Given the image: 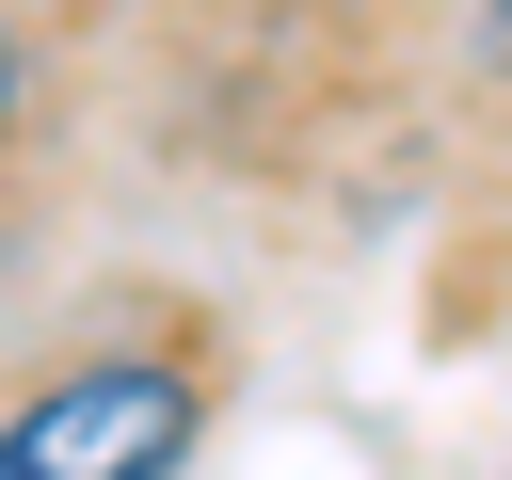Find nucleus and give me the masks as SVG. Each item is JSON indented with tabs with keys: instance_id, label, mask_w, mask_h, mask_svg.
<instances>
[{
	"instance_id": "f257e3e1",
	"label": "nucleus",
	"mask_w": 512,
	"mask_h": 480,
	"mask_svg": "<svg viewBox=\"0 0 512 480\" xmlns=\"http://www.w3.org/2000/svg\"><path fill=\"white\" fill-rule=\"evenodd\" d=\"M192 432H208L192 352H80L0 416V480H176Z\"/></svg>"
},
{
	"instance_id": "7ed1b4c3",
	"label": "nucleus",
	"mask_w": 512,
	"mask_h": 480,
	"mask_svg": "<svg viewBox=\"0 0 512 480\" xmlns=\"http://www.w3.org/2000/svg\"><path fill=\"white\" fill-rule=\"evenodd\" d=\"M0 144H16V32H0Z\"/></svg>"
},
{
	"instance_id": "f03ea898",
	"label": "nucleus",
	"mask_w": 512,
	"mask_h": 480,
	"mask_svg": "<svg viewBox=\"0 0 512 480\" xmlns=\"http://www.w3.org/2000/svg\"><path fill=\"white\" fill-rule=\"evenodd\" d=\"M480 64H496V80H512V0H480Z\"/></svg>"
}]
</instances>
